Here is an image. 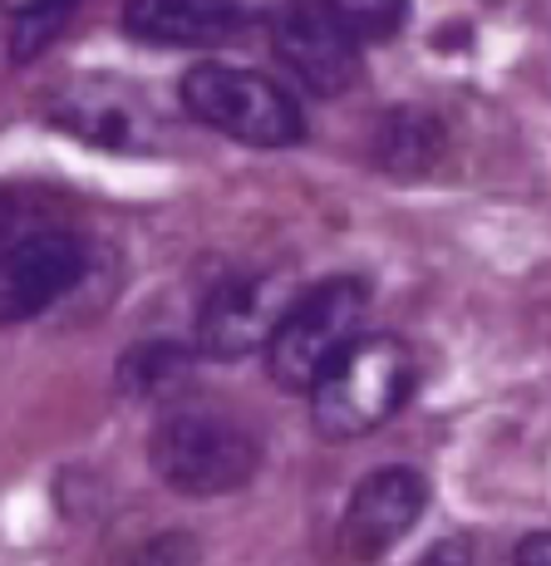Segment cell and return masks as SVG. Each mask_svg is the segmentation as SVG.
<instances>
[{
    "mask_svg": "<svg viewBox=\"0 0 551 566\" xmlns=\"http://www.w3.org/2000/svg\"><path fill=\"white\" fill-rule=\"evenodd\" d=\"M418 385V360L399 335L364 331L310 389V419L326 439H360L389 423Z\"/></svg>",
    "mask_w": 551,
    "mask_h": 566,
    "instance_id": "3957f363",
    "label": "cell"
},
{
    "mask_svg": "<svg viewBox=\"0 0 551 566\" xmlns=\"http://www.w3.org/2000/svg\"><path fill=\"white\" fill-rule=\"evenodd\" d=\"M148 463L182 497H226L256 478L262 443L242 419L212 405H168L148 439Z\"/></svg>",
    "mask_w": 551,
    "mask_h": 566,
    "instance_id": "6da1fadb",
    "label": "cell"
},
{
    "mask_svg": "<svg viewBox=\"0 0 551 566\" xmlns=\"http://www.w3.org/2000/svg\"><path fill=\"white\" fill-rule=\"evenodd\" d=\"M424 507H428V478L418 468H404V463L374 468V473H364L354 483L350 503H345L340 547L360 562L384 557L389 547H399L414 532Z\"/></svg>",
    "mask_w": 551,
    "mask_h": 566,
    "instance_id": "52a82bcc",
    "label": "cell"
},
{
    "mask_svg": "<svg viewBox=\"0 0 551 566\" xmlns=\"http://www.w3.org/2000/svg\"><path fill=\"white\" fill-rule=\"evenodd\" d=\"M89 252L64 227H35L0 247V325H25L80 286Z\"/></svg>",
    "mask_w": 551,
    "mask_h": 566,
    "instance_id": "5b68a950",
    "label": "cell"
},
{
    "mask_svg": "<svg viewBox=\"0 0 551 566\" xmlns=\"http://www.w3.org/2000/svg\"><path fill=\"white\" fill-rule=\"evenodd\" d=\"M354 40H394L409 25V0H320Z\"/></svg>",
    "mask_w": 551,
    "mask_h": 566,
    "instance_id": "5bb4252c",
    "label": "cell"
},
{
    "mask_svg": "<svg viewBox=\"0 0 551 566\" xmlns=\"http://www.w3.org/2000/svg\"><path fill=\"white\" fill-rule=\"evenodd\" d=\"M443 154V124L428 108H394L374 134V158L394 178H424Z\"/></svg>",
    "mask_w": 551,
    "mask_h": 566,
    "instance_id": "7c38bea8",
    "label": "cell"
},
{
    "mask_svg": "<svg viewBox=\"0 0 551 566\" xmlns=\"http://www.w3.org/2000/svg\"><path fill=\"white\" fill-rule=\"evenodd\" d=\"M192 365H198V350L178 340H144L118 360V389L134 405H178V395L192 385Z\"/></svg>",
    "mask_w": 551,
    "mask_h": 566,
    "instance_id": "8fae6325",
    "label": "cell"
},
{
    "mask_svg": "<svg viewBox=\"0 0 551 566\" xmlns=\"http://www.w3.org/2000/svg\"><path fill=\"white\" fill-rule=\"evenodd\" d=\"M45 118L60 128V134L80 138V144L109 148V154H138L153 138V114L138 99L128 84L114 80H70L60 90H50L45 99Z\"/></svg>",
    "mask_w": 551,
    "mask_h": 566,
    "instance_id": "ba28073f",
    "label": "cell"
},
{
    "mask_svg": "<svg viewBox=\"0 0 551 566\" xmlns=\"http://www.w3.org/2000/svg\"><path fill=\"white\" fill-rule=\"evenodd\" d=\"M74 6L80 0H6V15H10V54L15 60H30L70 25Z\"/></svg>",
    "mask_w": 551,
    "mask_h": 566,
    "instance_id": "4fadbf2b",
    "label": "cell"
},
{
    "mask_svg": "<svg viewBox=\"0 0 551 566\" xmlns=\"http://www.w3.org/2000/svg\"><path fill=\"white\" fill-rule=\"evenodd\" d=\"M182 108L198 124L218 128L246 148H290L306 138V114L286 90L262 70L222 60H198L178 80Z\"/></svg>",
    "mask_w": 551,
    "mask_h": 566,
    "instance_id": "277c9868",
    "label": "cell"
},
{
    "mask_svg": "<svg viewBox=\"0 0 551 566\" xmlns=\"http://www.w3.org/2000/svg\"><path fill=\"white\" fill-rule=\"evenodd\" d=\"M236 0H124V30L138 45L218 50L236 35Z\"/></svg>",
    "mask_w": 551,
    "mask_h": 566,
    "instance_id": "30bf717a",
    "label": "cell"
},
{
    "mask_svg": "<svg viewBox=\"0 0 551 566\" xmlns=\"http://www.w3.org/2000/svg\"><path fill=\"white\" fill-rule=\"evenodd\" d=\"M364 321H370V286L360 276H330L300 291L266 340V375L290 395H310L326 369L364 335Z\"/></svg>",
    "mask_w": 551,
    "mask_h": 566,
    "instance_id": "7a4b0ae2",
    "label": "cell"
},
{
    "mask_svg": "<svg viewBox=\"0 0 551 566\" xmlns=\"http://www.w3.org/2000/svg\"><path fill=\"white\" fill-rule=\"evenodd\" d=\"M290 306V291L280 276H236L222 281L198 311V355L208 360H246L266 350L280 311Z\"/></svg>",
    "mask_w": 551,
    "mask_h": 566,
    "instance_id": "9c48e42d",
    "label": "cell"
},
{
    "mask_svg": "<svg viewBox=\"0 0 551 566\" xmlns=\"http://www.w3.org/2000/svg\"><path fill=\"white\" fill-rule=\"evenodd\" d=\"M134 566H198V542L182 537V532H168V537L148 542Z\"/></svg>",
    "mask_w": 551,
    "mask_h": 566,
    "instance_id": "9a60e30c",
    "label": "cell"
},
{
    "mask_svg": "<svg viewBox=\"0 0 551 566\" xmlns=\"http://www.w3.org/2000/svg\"><path fill=\"white\" fill-rule=\"evenodd\" d=\"M424 566H478V557H473V547H468V542L448 537V542H438V547L428 552Z\"/></svg>",
    "mask_w": 551,
    "mask_h": 566,
    "instance_id": "e0dca14e",
    "label": "cell"
},
{
    "mask_svg": "<svg viewBox=\"0 0 551 566\" xmlns=\"http://www.w3.org/2000/svg\"><path fill=\"white\" fill-rule=\"evenodd\" d=\"M272 40H276V54L286 60V70L310 94H320V99L354 90L364 74L360 40L320 0H286L272 20Z\"/></svg>",
    "mask_w": 551,
    "mask_h": 566,
    "instance_id": "8992f818",
    "label": "cell"
},
{
    "mask_svg": "<svg viewBox=\"0 0 551 566\" xmlns=\"http://www.w3.org/2000/svg\"><path fill=\"white\" fill-rule=\"evenodd\" d=\"M512 562L517 566H551V537H547V532H527V537L517 542Z\"/></svg>",
    "mask_w": 551,
    "mask_h": 566,
    "instance_id": "2e32d148",
    "label": "cell"
}]
</instances>
